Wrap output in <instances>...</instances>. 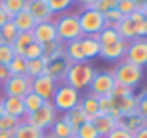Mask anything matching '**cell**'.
I'll use <instances>...</instances> for the list:
<instances>
[{"mask_svg":"<svg viewBox=\"0 0 147 138\" xmlns=\"http://www.w3.org/2000/svg\"><path fill=\"white\" fill-rule=\"evenodd\" d=\"M94 74H96V68L92 66L91 61L72 63L70 68H68V74H66V78H64V83L81 93L83 89H89L92 78H94Z\"/></svg>","mask_w":147,"mask_h":138,"instance_id":"1","label":"cell"},{"mask_svg":"<svg viewBox=\"0 0 147 138\" xmlns=\"http://www.w3.org/2000/svg\"><path fill=\"white\" fill-rule=\"evenodd\" d=\"M53 23H55V29H57V40L61 44L74 42V40L83 36L78 13H61Z\"/></svg>","mask_w":147,"mask_h":138,"instance_id":"2","label":"cell"},{"mask_svg":"<svg viewBox=\"0 0 147 138\" xmlns=\"http://www.w3.org/2000/svg\"><path fill=\"white\" fill-rule=\"evenodd\" d=\"M109 72L113 74V80L117 85L128 87V89H136L143 80V68L132 65V63H126V61L117 63L113 70H109Z\"/></svg>","mask_w":147,"mask_h":138,"instance_id":"3","label":"cell"},{"mask_svg":"<svg viewBox=\"0 0 147 138\" xmlns=\"http://www.w3.org/2000/svg\"><path fill=\"white\" fill-rule=\"evenodd\" d=\"M79 102H81V95H79V91H76L74 87L66 85L64 82L57 85L55 95H53V99H51V104L55 106L57 112H61V114L70 112V110L76 108Z\"/></svg>","mask_w":147,"mask_h":138,"instance_id":"4","label":"cell"},{"mask_svg":"<svg viewBox=\"0 0 147 138\" xmlns=\"http://www.w3.org/2000/svg\"><path fill=\"white\" fill-rule=\"evenodd\" d=\"M57 117H59V112L55 110V106L51 102H43L42 108H38L32 114H26V117L23 121L28 123V125H32V127H36L42 133H45L47 129H51V125L55 123Z\"/></svg>","mask_w":147,"mask_h":138,"instance_id":"5","label":"cell"},{"mask_svg":"<svg viewBox=\"0 0 147 138\" xmlns=\"http://www.w3.org/2000/svg\"><path fill=\"white\" fill-rule=\"evenodd\" d=\"M78 19H79V27H81L83 36H96L106 27L104 15L94 8H83L78 13Z\"/></svg>","mask_w":147,"mask_h":138,"instance_id":"6","label":"cell"},{"mask_svg":"<svg viewBox=\"0 0 147 138\" xmlns=\"http://www.w3.org/2000/svg\"><path fill=\"white\" fill-rule=\"evenodd\" d=\"M126 63L145 68L147 66V38H134L126 42V51H125V59Z\"/></svg>","mask_w":147,"mask_h":138,"instance_id":"7","label":"cell"},{"mask_svg":"<svg viewBox=\"0 0 147 138\" xmlns=\"http://www.w3.org/2000/svg\"><path fill=\"white\" fill-rule=\"evenodd\" d=\"M2 89H4V97L23 99L32 91V78H28V76H9L2 83Z\"/></svg>","mask_w":147,"mask_h":138,"instance_id":"8","label":"cell"},{"mask_svg":"<svg viewBox=\"0 0 147 138\" xmlns=\"http://www.w3.org/2000/svg\"><path fill=\"white\" fill-rule=\"evenodd\" d=\"M113 87H115V80H113V74L109 72H98L96 70L94 78H92L91 85H89V95L96 97V99H100V97H108L111 95Z\"/></svg>","mask_w":147,"mask_h":138,"instance_id":"9","label":"cell"},{"mask_svg":"<svg viewBox=\"0 0 147 138\" xmlns=\"http://www.w3.org/2000/svg\"><path fill=\"white\" fill-rule=\"evenodd\" d=\"M57 85H59V83H57L51 76L42 74V76H38V78L32 80V93H36L38 97H42L45 102H51Z\"/></svg>","mask_w":147,"mask_h":138,"instance_id":"10","label":"cell"},{"mask_svg":"<svg viewBox=\"0 0 147 138\" xmlns=\"http://www.w3.org/2000/svg\"><path fill=\"white\" fill-rule=\"evenodd\" d=\"M117 127L134 136L138 131H142V129L147 127V119L142 114H138V110H136V112H132V114H125V116L119 117V119H117Z\"/></svg>","mask_w":147,"mask_h":138,"instance_id":"11","label":"cell"},{"mask_svg":"<svg viewBox=\"0 0 147 138\" xmlns=\"http://www.w3.org/2000/svg\"><path fill=\"white\" fill-rule=\"evenodd\" d=\"M70 65H72L70 59L62 53V55H59L57 59H53V61H49V63H47V66H45V74L51 76L57 83H62V82H64V78H66V74H68Z\"/></svg>","mask_w":147,"mask_h":138,"instance_id":"12","label":"cell"},{"mask_svg":"<svg viewBox=\"0 0 147 138\" xmlns=\"http://www.w3.org/2000/svg\"><path fill=\"white\" fill-rule=\"evenodd\" d=\"M26 12L32 15V19L38 23L53 21V12L49 10L47 0H26Z\"/></svg>","mask_w":147,"mask_h":138,"instance_id":"13","label":"cell"},{"mask_svg":"<svg viewBox=\"0 0 147 138\" xmlns=\"http://www.w3.org/2000/svg\"><path fill=\"white\" fill-rule=\"evenodd\" d=\"M125 51H126V42L121 40V42L111 44V46H102L98 57L108 61V63H115L117 65V63H121V61L125 59Z\"/></svg>","mask_w":147,"mask_h":138,"instance_id":"14","label":"cell"},{"mask_svg":"<svg viewBox=\"0 0 147 138\" xmlns=\"http://www.w3.org/2000/svg\"><path fill=\"white\" fill-rule=\"evenodd\" d=\"M32 36H34V42L42 44V46H45V44H49V42H55L57 40L55 23L53 21L38 23V25L34 27V30H32Z\"/></svg>","mask_w":147,"mask_h":138,"instance_id":"15","label":"cell"},{"mask_svg":"<svg viewBox=\"0 0 147 138\" xmlns=\"http://www.w3.org/2000/svg\"><path fill=\"white\" fill-rule=\"evenodd\" d=\"M91 123L94 125L96 133H98L100 138H106L109 133L117 129V119H113L111 116H106V114H98L91 119Z\"/></svg>","mask_w":147,"mask_h":138,"instance_id":"16","label":"cell"},{"mask_svg":"<svg viewBox=\"0 0 147 138\" xmlns=\"http://www.w3.org/2000/svg\"><path fill=\"white\" fill-rule=\"evenodd\" d=\"M2 104H4V114H8L11 117H17V119H25L26 112H25V106H23V99L2 97Z\"/></svg>","mask_w":147,"mask_h":138,"instance_id":"17","label":"cell"},{"mask_svg":"<svg viewBox=\"0 0 147 138\" xmlns=\"http://www.w3.org/2000/svg\"><path fill=\"white\" fill-rule=\"evenodd\" d=\"M61 117L74 129V133H76V131H78L83 123H87V121H89V117L85 116V112H83V108H81V104H78V106H76V108H72L70 112L62 114Z\"/></svg>","mask_w":147,"mask_h":138,"instance_id":"18","label":"cell"},{"mask_svg":"<svg viewBox=\"0 0 147 138\" xmlns=\"http://www.w3.org/2000/svg\"><path fill=\"white\" fill-rule=\"evenodd\" d=\"M11 23L15 25V29H17V32H32L36 27V21L32 19V15L28 12H26V8L23 10V12H19L17 15H13L11 17Z\"/></svg>","mask_w":147,"mask_h":138,"instance_id":"19","label":"cell"},{"mask_svg":"<svg viewBox=\"0 0 147 138\" xmlns=\"http://www.w3.org/2000/svg\"><path fill=\"white\" fill-rule=\"evenodd\" d=\"M79 44H81V51H83L85 61H92L94 57H98L102 46L96 42L94 36H81V38H79Z\"/></svg>","mask_w":147,"mask_h":138,"instance_id":"20","label":"cell"},{"mask_svg":"<svg viewBox=\"0 0 147 138\" xmlns=\"http://www.w3.org/2000/svg\"><path fill=\"white\" fill-rule=\"evenodd\" d=\"M111 97V95H109ZM113 99V97H111ZM113 102H115V106L119 108V112H121V116H125V114H132L138 110V99H136V95H128V97H119V99H113Z\"/></svg>","mask_w":147,"mask_h":138,"instance_id":"21","label":"cell"},{"mask_svg":"<svg viewBox=\"0 0 147 138\" xmlns=\"http://www.w3.org/2000/svg\"><path fill=\"white\" fill-rule=\"evenodd\" d=\"M113 29L117 30V34L121 36V40L125 42H130V40L136 38V30H134V23L130 21V17H123L121 21L117 23Z\"/></svg>","mask_w":147,"mask_h":138,"instance_id":"22","label":"cell"},{"mask_svg":"<svg viewBox=\"0 0 147 138\" xmlns=\"http://www.w3.org/2000/svg\"><path fill=\"white\" fill-rule=\"evenodd\" d=\"M51 134L53 138H74V129L66 123L62 117H57L55 123L51 125Z\"/></svg>","mask_w":147,"mask_h":138,"instance_id":"23","label":"cell"},{"mask_svg":"<svg viewBox=\"0 0 147 138\" xmlns=\"http://www.w3.org/2000/svg\"><path fill=\"white\" fill-rule=\"evenodd\" d=\"M94 38H96V42H98L100 46H111V44L121 42V36L117 34V30L113 29V27H104Z\"/></svg>","mask_w":147,"mask_h":138,"instance_id":"24","label":"cell"},{"mask_svg":"<svg viewBox=\"0 0 147 138\" xmlns=\"http://www.w3.org/2000/svg\"><path fill=\"white\" fill-rule=\"evenodd\" d=\"M32 42H34V36H32V32H19L17 38L13 40V44H11L13 53H15V55H21V57H23L25 49L28 48Z\"/></svg>","mask_w":147,"mask_h":138,"instance_id":"25","label":"cell"},{"mask_svg":"<svg viewBox=\"0 0 147 138\" xmlns=\"http://www.w3.org/2000/svg\"><path fill=\"white\" fill-rule=\"evenodd\" d=\"M98 108H100V114L111 116L113 119H119V117H121V112H119V108L115 106V102H113V99L109 95L98 99Z\"/></svg>","mask_w":147,"mask_h":138,"instance_id":"26","label":"cell"},{"mask_svg":"<svg viewBox=\"0 0 147 138\" xmlns=\"http://www.w3.org/2000/svg\"><path fill=\"white\" fill-rule=\"evenodd\" d=\"M79 104H81V108H83V112H85V116L89 117V121H91L94 116H98V114H100L98 99H96V97H92V95H89V93H87V95L81 99V102H79Z\"/></svg>","mask_w":147,"mask_h":138,"instance_id":"27","label":"cell"},{"mask_svg":"<svg viewBox=\"0 0 147 138\" xmlns=\"http://www.w3.org/2000/svg\"><path fill=\"white\" fill-rule=\"evenodd\" d=\"M62 53H64V44H61L59 40H55V42H49V44H45V46H43V55H42V59L45 61V65H47L49 61L57 59V57L62 55Z\"/></svg>","mask_w":147,"mask_h":138,"instance_id":"28","label":"cell"},{"mask_svg":"<svg viewBox=\"0 0 147 138\" xmlns=\"http://www.w3.org/2000/svg\"><path fill=\"white\" fill-rule=\"evenodd\" d=\"M43 134L45 133L38 131L36 127L28 125V123H25V121H21V125L13 131V138H43Z\"/></svg>","mask_w":147,"mask_h":138,"instance_id":"29","label":"cell"},{"mask_svg":"<svg viewBox=\"0 0 147 138\" xmlns=\"http://www.w3.org/2000/svg\"><path fill=\"white\" fill-rule=\"evenodd\" d=\"M128 17H130V21L134 23L136 38H147V21H145V17H143V13L140 12V10H136Z\"/></svg>","mask_w":147,"mask_h":138,"instance_id":"30","label":"cell"},{"mask_svg":"<svg viewBox=\"0 0 147 138\" xmlns=\"http://www.w3.org/2000/svg\"><path fill=\"white\" fill-rule=\"evenodd\" d=\"M0 8L8 13V17L11 19L13 15H17L19 12L26 8V0H0Z\"/></svg>","mask_w":147,"mask_h":138,"instance_id":"31","label":"cell"},{"mask_svg":"<svg viewBox=\"0 0 147 138\" xmlns=\"http://www.w3.org/2000/svg\"><path fill=\"white\" fill-rule=\"evenodd\" d=\"M43 102H45V100H43L42 97H38L36 93H32V91L28 93V95L23 97V106H25V112H26V114H32V112H36L38 108H42ZM25 117H26V116H25Z\"/></svg>","mask_w":147,"mask_h":138,"instance_id":"32","label":"cell"},{"mask_svg":"<svg viewBox=\"0 0 147 138\" xmlns=\"http://www.w3.org/2000/svg\"><path fill=\"white\" fill-rule=\"evenodd\" d=\"M45 61L43 59H34V61H26V76L28 78H38L42 74H45Z\"/></svg>","mask_w":147,"mask_h":138,"instance_id":"33","label":"cell"},{"mask_svg":"<svg viewBox=\"0 0 147 138\" xmlns=\"http://www.w3.org/2000/svg\"><path fill=\"white\" fill-rule=\"evenodd\" d=\"M9 76H26V59L21 55H15L8 65Z\"/></svg>","mask_w":147,"mask_h":138,"instance_id":"34","label":"cell"},{"mask_svg":"<svg viewBox=\"0 0 147 138\" xmlns=\"http://www.w3.org/2000/svg\"><path fill=\"white\" fill-rule=\"evenodd\" d=\"M17 34H19V32H17V29H15V25L11 23V19H9L4 27H0V42H2V44L11 46L13 40L17 38Z\"/></svg>","mask_w":147,"mask_h":138,"instance_id":"35","label":"cell"},{"mask_svg":"<svg viewBox=\"0 0 147 138\" xmlns=\"http://www.w3.org/2000/svg\"><path fill=\"white\" fill-rule=\"evenodd\" d=\"M21 121L23 119H17V117H11L8 114H4V116L0 117V133H13L21 125Z\"/></svg>","mask_w":147,"mask_h":138,"instance_id":"36","label":"cell"},{"mask_svg":"<svg viewBox=\"0 0 147 138\" xmlns=\"http://www.w3.org/2000/svg\"><path fill=\"white\" fill-rule=\"evenodd\" d=\"M74 136H76V138H100L98 133H96V129H94V125H92L91 121L83 123V125L74 133Z\"/></svg>","mask_w":147,"mask_h":138,"instance_id":"37","label":"cell"},{"mask_svg":"<svg viewBox=\"0 0 147 138\" xmlns=\"http://www.w3.org/2000/svg\"><path fill=\"white\" fill-rule=\"evenodd\" d=\"M43 55V46L38 42H32L28 48L25 49V53H23V57H25L26 61H34V59H42Z\"/></svg>","mask_w":147,"mask_h":138,"instance_id":"38","label":"cell"},{"mask_svg":"<svg viewBox=\"0 0 147 138\" xmlns=\"http://www.w3.org/2000/svg\"><path fill=\"white\" fill-rule=\"evenodd\" d=\"M136 10H138V6H136L132 0H119V2H117V12L121 13L123 17H128V15H132Z\"/></svg>","mask_w":147,"mask_h":138,"instance_id":"39","label":"cell"},{"mask_svg":"<svg viewBox=\"0 0 147 138\" xmlns=\"http://www.w3.org/2000/svg\"><path fill=\"white\" fill-rule=\"evenodd\" d=\"M47 4H49V10L53 13H64L74 2L72 0H47Z\"/></svg>","mask_w":147,"mask_h":138,"instance_id":"40","label":"cell"},{"mask_svg":"<svg viewBox=\"0 0 147 138\" xmlns=\"http://www.w3.org/2000/svg\"><path fill=\"white\" fill-rule=\"evenodd\" d=\"M13 57H15V53H13L11 46H8V44H0V65L8 66L9 63H11Z\"/></svg>","mask_w":147,"mask_h":138,"instance_id":"41","label":"cell"},{"mask_svg":"<svg viewBox=\"0 0 147 138\" xmlns=\"http://www.w3.org/2000/svg\"><path fill=\"white\" fill-rule=\"evenodd\" d=\"M104 15V21H106V27H115L117 23L123 19V15L119 12H117V8L115 10H109V12H106V13H102Z\"/></svg>","mask_w":147,"mask_h":138,"instance_id":"42","label":"cell"},{"mask_svg":"<svg viewBox=\"0 0 147 138\" xmlns=\"http://www.w3.org/2000/svg\"><path fill=\"white\" fill-rule=\"evenodd\" d=\"M117 2H119V0H98L92 8L98 10L100 13H106V12H109V10H115L117 8Z\"/></svg>","mask_w":147,"mask_h":138,"instance_id":"43","label":"cell"},{"mask_svg":"<svg viewBox=\"0 0 147 138\" xmlns=\"http://www.w3.org/2000/svg\"><path fill=\"white\" fill-rule=\"evenodd\" d=\"M136 99H138V114H142L147 119V89H143L140 95H136Z\"/></svg>","mask_w":147,"mask_h":138,"instance_id":"44","label":"cell"},{"mask_svg":"<svg viewBox=\"0 0 147 138\" xmlns=\"http://www.w3.org/2000/svg\"><path fill=\"white\" fill-rule=\"evenodd\" d=\"M128 95H136L134 89H128V87H123V85H117V83H115V87H113V91H111V97H113V99H119V97H128Z\"/></svg>","mask_w":147,"mask_h":138,"instance_id":"45","label":"cell"},{"mask_svg":"<svg viewBox=\"0 0 147 138\" xmlns=\"http://www.w3.org/2000/svg\"><path fill=\"white\" fill-rule=\"evenodd\" d=\"M106 138H134V136H132L130 133H126V131H123V129H119V127H117V129L113 131V133H109Z\"/></svg>","mask_w":147,"mask_h":138,"instance_id":"46","label":"cell"},{"mask_svg":"<svg viewBox=\"0 0 147 138\" xmlns=\"http://www.w3.org/2000/svg\"><path fill=\"white\" fill-rule=\"evenodd\" d=\"M9 78V70L6 65H0V83H4L6 80Z\"/></svg>","mask_w":147,"mask_h":138,"instance_id":"47","label":"cell"},{"mask_svg":"<svg viewBox=\"0 0 147 138\" xmlns=\"http://www.w3.org/2000/svg\"><path fill=\"white\" fill-rule=\"evenodd\" d=\"M76 2H78V4L81 6V10H83V8H92L98 0H76Z\"/></svg>","mask_w":147,"mask_h":138,"instance_id":"48","label":"cell"},{"mask_svg":"<svg viewBox=\"0 0 147 138\" xmlns=\"http://www.w3.org/2000/svg\"><path fill=\"white\" fill-rule=\"evenodd\" d=\"M8 21H9V17H8V13H6L4 10L0 8V27H4V25H6V23H8Z\"/></svg>","mask_w":147,"mask_h":138,"instance_id":"49","label":"cell"},{"mask_svg":"<svg viewBox=\"0 0 147 138\" xmlns=\"http://www.w3.org/2000/svg\"><path fill=\"white\" fill-rule=\"evenodd\" d=\"M134 138H147V127L142 129V131H138V133L134 134Z\"/></svg>","mask_w":147,"mask_h":138,"instance_id":"50","label":"cell"},{"mask_svg":"<svg viewBox=\"0 0 147 138\" xmlns=\"http://www.w3.org/2000/svg\"><path fill=\"white\" fill-rule=\"evenodd\" d=\"M138 10L143 13V17H145V21H147V4H143V6H138Z\"/></svg>","mask_w":147,"mask_h":138,"instance_id":"51","label":"cell"},{"mask_svg":"<svg viewBox=\"0 0 147 138\" xmlns=\"http://www.w3.org/2000/svg\"><path fill=\"white\" fill-rule=\"evenodd\" d=\"M0 138H13V133H0Z\"/></svg>","mask_w":147,"mask_h":138,"instance_id":"52","label":"cell"},{"mask_svg":"<svg viewBox=\"0 0 147 138\" xmlns=\"http://www.w3.org/2000/svg\"><path fill=\"white\" fill-rule=\"evenodd\" d=\"M136 6H143V4H147V0H132Z\"/></svg>","mask_w":147,"mask_h":138,"instance_id":"53","label":"cell"},{"mask_svg":"<svg viewBox=\"0 0 147 138\" xmlns=\"http://www.w3.org/2000/svg\"><path fill=\"white\" fill-rule=\"evenodd\" d=\"M4 116V104H2V99H0V117Z\"/></svg>","mask_w":147,"mask_h":138,"instance_id":"54","label":"cell"},{"mask_svg":"<svg viewBox=\"0 0 147 138\" xmlns=\"http://www.w3.org/2000/svg\"><path fill=\"white\" fill-rule=\"evenodd\" d=\"M43 138H53V136H51V134H43Z\"/></svg>","mask_w":147,"mask_h":138,"instance_id":"55","label":"cell"},{"mask_svg":"<svg viewBox=\"0 0 147 138\" xmlns=\"http://www.w3.org/2000/svg\"><path fill=\"white\" fill-rule=\"evenodd\" d=\"M72 2H76V0H72Z\"/></svg>","mask_w":147,"mask_h":138,"instance_id":"56","label":"cell"},{"mask_svg":"<svg viewBox=\"0 0 147 138\" xmlns=\"http://www.w3.org/2000/svg\"><path fill=\"white\" fill-rule=\"evenodd\" d=\"M0 44H2V42H0Z\"/></svg>","mask_w":147,"mask_h":138,"instance_id":"57","label":"cell"},{"mask_svg":"<svg viewBox=\"0 0 147 138\" xmlns=\"http://www.w3.org/2000/svg\"><path fill=\"white\" fill-rule=\"evenodd\" d=\"M74 138H76V136H74Z\"/></svg>","mask_w":147,"mask_h":138,"instance_id":"58","label":"cell"}]
</instances>
